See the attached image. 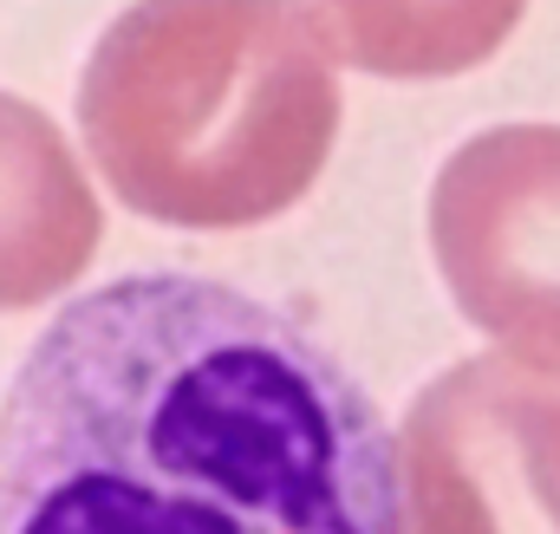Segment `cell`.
<instances>
[{"mask_svg":"<svg viewBox=\"0 0 560 534\" xmlns=\"http://www.w3.org/2000/svg\"><path fill=\"white\" fill-rule=\"evenodd\" d=\"M0 534H405V515L378 404L293 313L131 274L20 359Z\"/></svg>","mask_w":560,"mask_h":534,"instance_id":"1","label":"cell"},{"mask_svg":"<svg viewBox=\"0 0 560 534\" xmlns=\"http://www.w3.org/2000/svg\"><path fill=\"white\" fill-rule=\"evenodd\" d=\"M79 125L131 216L248 229L319 183L339 79L300 0H138L92 46Z\"/></svg>","mask_w":560,"mask_h":534,"instance_id":"2","label":"cell"},{"mask_svg":"<svg viewBox=\"0 0 560 534\" xmlns=\"http://www.w3.org/2000/svg\"><path fill=\"white\" fill-rule=\"evenodd\" d=\"M392 463L405 534H560V385L463 359L411 398Z\"/></svg>","mask_w":560,"mask_h":534,"instance_id":"3","label":"cell"},{"mask_svg":"<svg viewBox=\"0 0 560 534\" xmlns=\"http://www.w3.org/2000/svg\"><path fill=\"white\" fill-rule=\"evenodd\" d=\"M430 248L476 333L560 372V125L469 137L430 189Z\"/></svg>","mask_w":560,"mask_h":534,"instance_id":"4","label":"cell"},{"mask_svg":"<svg viewBox=\"0 0 560 534\" xmlns=\"http://www.w3.org/2000/svg\"><path fill=\"white\" fill-rule=\"evenodd\" d=\"M105 209L59 125L0 92V313L59 300L98 255Z\"/></svg>","mask_w":560,"mask_h":534,"instance_id":"5","label":"cell"},{"mask_svg":"<svg viewBox=\"0 0 560 534\" xmlns=\"http://www.w3.org/2000/svg\"><path fill=\"white\" fill-rule=\"evenodd\" d=\"M332 59L372 79H456L482 66L528 0H306Z\"/></svg>","mask_w":560,"mask_h":534,"instance_id":"6","label":"cell"}]
</instances>
